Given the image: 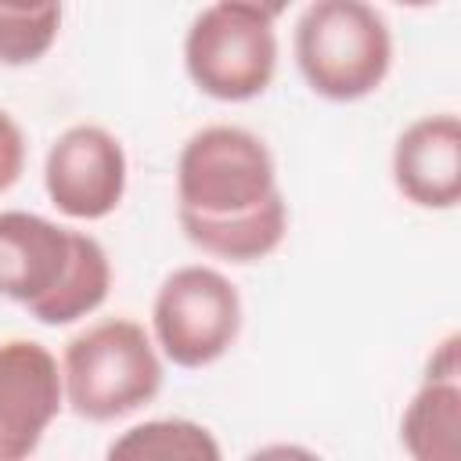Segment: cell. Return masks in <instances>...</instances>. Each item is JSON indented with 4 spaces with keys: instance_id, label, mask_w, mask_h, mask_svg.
Returning a JSON list of instances; mask_svg holds the SVG:
<instances>
[{
    "instance_id": "9",
    "label": "cell",
    "mask_w": 461,
    "mask_h": 461,
    "mask_svg": "<svg viewBox=\"0 0 461 461\" xmlns=\"http://www.w3.org/2000/svg\"><path fill=\"white\" fill-rule=\"evenodd\" d=\"M393 184L418 209L461 202V122L454 112L414 119L393 144Z\"/></svg>"
},
{
    "instance_id": "13",
    "label": "cell",
    "mask_w": 461,
    "mask_h": 461,
    "mask_svg": "<svg viewBox=\"0 0 461 461\" xmlns=\"http://www.w3.org/2000/svg\"><path fill=\"white\" fill-rule=\"evenodd\" d=\"M25 169V133L11 112L0 108V194L18 184Z\"/></svg>"
},
{
    "instance_id": "12",
    "label": "cell",
    "mask_w": 461,
    "mask_h": 461,
    "mask_svg": "<svg viewBox=\"0 0 461 461\" xmlns=\"http://www.w3.org/2000/svg\"><path fill=\"white\" fill-rule=\"evenodd\" d=\"M61 29V0H0V65L40 61Z\"/></svg>"
},
{
    "instance_id": "15",
    "label": "cell",
    "mask_w": 461,
    "mask_h": 461,
    "mask_svg": "<svg viewBox=\"0 0 461 461\" xmlns=\"http://www.w3.org/2000/svg\"><path fill=\"white\" fill-rule=\"evenodd\" d=\"M393 4H400V7H432L439 0H393Z\"/></svg>"
},
{
    "instance_id": "14",
    "label": "cell",
    "mask_w": 461,
    "mask_h": 461,
    "mask_svg": "<svg viewBox=\"0 0 461 461\" xmlns=\"http://www.w3.org/2000/svg\"><path fill=\"white\" fill-rule=\"evenodd\" d=\"M223 4H238V7H245V11H256V14H263V18H281L285 11H288V4L292 0H223Z\"/></svg>"
},
{
    "instance_id": "10",
    "label": "cell",
    "mask_w": 461,
    "mask_h": 461,
    "mask_svg": "<svg viewBox=\"0 0 461 461\" xmlns=\"http://www.w3.org/2000/svg\"><path fill=\"white\" fill-rule=\"evenodd\" d=\"M457 335H447L421 375L418 393L403 407L400 443L414 461H454L461 450V357Z\"/></svg>"
},
{
    "instance_id": "4",
    "label": "cell",
    "mask_w": 461,
    "mask_h": 461,
    "mask_svg": "<svg viewBox=\"0 0 461 461\" xmlns=\"http://www.w3.org/2000/svg\"><path fill=\"white\" fill-rule=\"evenodd\" d=\"M292 47L306 86L335 104L375 94L393 68V32L371 0H313Z\"/></svg>"
},
{
    "instance_id": "5",
    "label": "cell",
    "mask_w": 461,
    "mask_h": 461,
    "mask_svg": "<svg viewBox=\"0 0 461 461\" xmlns=\"http://www.w3.org/2000/svg\"><path fill=\"white\" fill-rule=\"evenodd\" d=\"M184 68L212 101H252L277 72L274 22L238 4H209L184 36Z\"/></svg>"
},
{
    "instance_id": "3",
    "label": "cell",
    "mask_w": 461,
    "mask_h": 461,
    "mask_svg": "<svg viewBox=\"0 0 461 461\" xmlns=\"http://www.w3.org/2000/svg\"><path fill=\"white\" fill-rule=\"evenodd\" d=\"M65 407L86 421H119L148 407L162 389V353L144 324L104 317L65 342Z\"/></svg>"
},
{
    "instance_id": "1",
    "label": "cell",
    "mask_w": 461,
    "mask_h": 461,
    "mask_svg": "<svg viewBox=\"0 0 461 461\" xmlns=\"http://www.w3.org/2000/svg\"><path fill=\"white\" fill-rule=\"evenodd\" d=\"M176 223L212 259H267L288 234V205L267 140L227 122L194 130L176 158Z\"/></svg>"
},
{
    "instance_id": "11",
    "label": "cell",
    "mask_w": 461,
    "mask_h": 461,
    "mask_svg": "<svg viewBox=\"0 0 461 461\" xmlns=\"http://www.w3.org/2000/svg\"><path fill=\"white\" fill-rule=\"evenodd\" d=\"M108 457L130 461H220V443L212 432L191 418H151L130 425L119 439H112Z\"/></svg>"
},
{
    "instance_id": "7",
    "label": "cell",
    "mask_w": 461,
    "mask_h": 461,
    "mask_svg": "<svg viewBox=\"0 0 461 461\" xmlns=\"http://www.w3.org/2000/svg\"><path fill=\"white\" fill-rule=\"evenodd\" d=\"M126 173L130 166L122 140L97 122H76L50 144L43 187L61 216L94 223L119 209L126 194Z\"/></svg>"
},
{
    "instance_id": "2",
    "label": "cell",
    "mask_w": 461,
    "mask_h": 461,
    "mask_svg": "<svg viewBox=\"0 0 461 461\" xmlns=\"http://www.w3.org/2000/svg\"><path fill=\"white\" fill-rule=\"evenodd\" d=\"M108 288L112 263L94 234L25 209L0 212V299L47 328H65L94 313Z\"/></svg>"
},
{
    "instance_id": "6",
    "label": "cell",
    "mask_w": 461,
    "mask_h": 461,
    "mask_svg": "<svg viewBox=\"0 0 461 461\" xmlns=\"http://www.w3.org/2000/svg\"><path fill=\"white\" fill-rule=\"evenodd\" d=\"M241 331V295L216 267H176L155 292L151 339L176 367L216 364Z\"/></svg>"
},
{
    "instance_id": "8",
    "label": "cell",
    "mask_w": 461,
    "mask_h": 461,
    "mask_svg": "<svg viewBox=\"0 0 461 461\" xmlns=\"http://www.w3.org/2000/svg\"><path fill=\"white\" fill-rule=\"evenodd\" d=\"M65 407L61 364L32 339L0 342V461L29 457Z\"/></svg>"
}]
</instances>
